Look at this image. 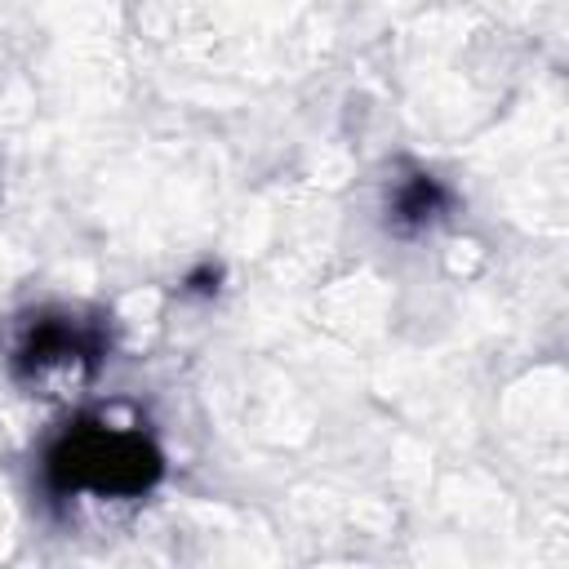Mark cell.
Masks as SVG:
<instances>
[{"label": "cell", "mask_w": 569, "mask_h": 569, "mask_svg": "<svg viewBox=\"0 0 569 569\" xmlns=\"http://www.w3.org/2000/svg\"><path fill=\"white\" fill-rule=\"evenodd\" d=\"M160 449L133 431V427H111V422H76L67 427L49 453H44V476L49 489L71 498V493H98V498H133L147 493L160 480Z\"/></svg>", "instance_id": "obj_1"}, {"label": "cell", "mask_w": 569, "mask_h": 569, "mask_svg": "<svg viewBox=\"0 0 569 569\" xmlns=\"http://www.w3.org/2000/svg\"><path fill=\"white\" fill-rule=\"evenodd\" d=\"M102 356H107L102 320H84L80 311H36L9 347V373L22 387L53 391L93 378Z\"/></svg>", "instance_id": "obj_2"}, {"label": "cell", "mask_w": 569, "mask_h": 569, "mask_svg": "<svg viewBox=\"0 0 569 569\" xmlns=\"http://www.w3.org/2000/svg\"><path fill=\"white\" fill-rule=\"evenodd\" d=\"M445 213H449V191L431 173L400 178L396 191H391V200H387V227L396 236H418V231L436 227Z\"/></svg>", "instance_id": "obj_3"}, {"label": "cell", "mask_w": 569, "mask_h": 569, "mask_svg": "<svg viewBox=\"0 0 569 569\" xmlns=\"http://www.w3.org/2000/svg\"><path fill=\"white\" fill-rule=\"evenodd\" d=\"M218 280H222V271H218L213 262H204L200 271H191V276H187V284H182V289H187V293H196V298H213V293H218Z\"/></svg>", "instance_id": "obj_4"}]
</instances>
